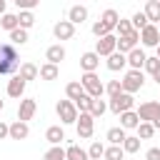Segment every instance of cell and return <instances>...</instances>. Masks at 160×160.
Returning a JSON list of instances; mask_svg holds the SVG:
<instances>
[{
    "label": "cell",
    "instance_id": "cell-47",
    "mask_svg": "<svg viewBox=\"0 0 160 160\" xmlns=\"http://www.w3.org/2000/svg\"><path fill=\"white\" fill-rule=\"evenodd\" d=\"M152 128H155V130H160V115H158V118L152 120Z\"/></svg>",
    "mask_w": 160,
    "mask_h": 160
},
{
    "label": "cell",
    "instance_id": "cell-34",
    "mask_svg": "<svg viewBox=\"0 0 160 160\" xmlns=\"http://www.w3.org/2000/svg\"><path fill=\"white\" fill-rule=\"evenodd\" d=\"M130 25H132V30H138V32H140V30H142L145 25H150V22H148L145 12H142V10H138V12H135V15L130 18Z\"/></svg>",
    "mask_w": 160,
    "mask_h": 160
},
{
    "label": "cell",
    "instance_id": "cell-32",
    "mask_svg": "<svg viewBox=\"0 0 160 160\" xmlns=\"http://www.w3.org/2000/svg\"><path fill=\"white\" fill-rule=\"evenodd\" d=\"M102 155H105V145H102L100 140H92L90 148H88V158H90V160H100Z\"/></svg>",
    "mask_w": 160,
    "mask_h": 160
},
{
    "label": "cell",
    "instance_id": "cell-18",
    "mask_svg": "<svg viewBox=\"0 0 160 160\" xmlns=\"http://www.w3.org/2000/svg\"><path fill=\"white\" fill-rule=\"evenodd\" d=\"M85 20H88V8H85V5H72V8L68 10V22L82 25Z\"/></svg>",
    "mask_w": 160,
    "mask_h": 160
},
{
    "label": "cell",
    "instance_id": "cell-6",
    "mask_svg": "<svg viewBox=\"0 0 160 160\" xmlns=\"http://www.w3.org/2000/svg\"><path fill=\"white\" fill-rule=\"evenodd\" d=\"M75 130H78V138H80V140L92 138V132H95V118H92L90 112H78Z\"/></svg>",
    "mask_w": 160,
    "mask_h": 160
},
{
    "label": "cell",
    "instance_id": "cell-9",
    "mask_svg": "<svg viewBox=\"0 0 160 160\" xmlns=\"http://www.w3.org/2000/svg\"><path fill=\"white\" fill-rule=\"evenodd\" d=\"M140 42L145 48H158L160 45V32H158V25H145L140 30Z\"/></svg>",
    "mask_w": 160,
    "mask_h": 160
},
{
    "label": "cell",
    "instance_id": "cell-19",
    "mask_svg": "<svg viewBox=\"0 0 160 160\" xmlns=\"http://www.w3.org/2000/svg\"><path fill=\"white\" fill-rule=\"evenodd\" d=\"M18 75H20L25 82H30V80H38V78H40V70H38V65H35V62H20Z\"/></svg>",
    "mask_w": 160,
    "mask_h": 160
},
{
    "label": "cell",
    "instance_id": "cell-41",
    "mask_svg": "<svg viewBox=\"0 0 160 160\" xmlns=\"http://www.w3.org/2000/svg\"><path fill=\"white\" fill-rule=\"evenodd\" d=\"M105 92H108L110 98H115V95H120V92H122V85H120V80H110V82L105 85Z\"/></svg>",
    "mask_w": 160,
    "mask_h": 160
},
{
    "label": "cell",
    "instance_id": "cell-33",
    "mask_svg": "<svg viewBox=\"0 0 160 160\" xmlns=\"http://www.w3.org/2000/svg\"><path fill=\"white\" fill-rule=\"evenodd\" d=\"M35 25V15L32 12H18V28L20 30H30Z\"/></svg>",
    "mask_w": 160,
    "mask_h": 160
},
{
    "label": "cell",
    "instance_id": "cell-21",
    "mask_svg": "<svg viewBox=\"0 0 160 160\" xmlns=\"http://www.w3.org/2000/svg\"><path fill=\"white\" fill-rule=\"evenodd\" d=\"M45 140H48L50 145H60V142L65 140V130H62V125H50V128L45 130Z\"/></svg>",
    "mask_w": 160,
    "mask_h": 160
},
{
    "label": "cell",
    "instance_id": "cell-36",
    "mask_svg": "<svg viewBox=\"0 0 160 160\" xmlns=\"http://www.w3.org/2000/svg\"><path fill=\"white\" fill-rule=\"evenodd\" d=\"M92 35L100 40V38H105V35H112V30H110L102 20H98V22H92Z\"/></svg>",
    "mask_w": 160,
    "mask_h": 160
},
{
    "label": "cell",
    "instance_id": "cell-7",
    "mask_svg": "<svg viewBox=\"0 0 160 160\" xmlns=\"http://www.w3.org/2000/svg\"><path fill=\"white\" fill-rule=\"evenodd\" d=\"M135 112H138L140 122H152V120L160 115V102H158V100H145V102H140V108H138Z\"/></svg>",
    "mask_w": 160,
    "mask_h": 160
},
{
    "label": "cell",
    "instance_id": "cell-38",
    "mask_svg": "<svg viewBox=\"0 0 160 160\" xmlns=\"http://www.w3.org/2000/svg\"><path fill=\"white\" fill-rule=\"evenodd\" d=\"M42 160H65V150H62L60 145H52V148L42 155Z\"/></svg>",
    "mask_w": 160,
    "mask_h": 160
},
{
    "label": "cell",
    "instance_id": "cell-24",
    "mask_svg": "<svg viewBox=\"0 0 160 160\" xmlns=\"http://www.w3.org/2000/svg\"><path fill=\"white\" fill-rule=\"evenodd\" d=\"M105 65H108V70L118 72V70H122V68L128 65V60H125V55H122V52H118V50H115V52H112V55L105 60Z\"/></svg>",
    "mask_w": 160,
    "mask_h": 160
},
{
    "label": "cell",
    "instance_id": "cell-30",
    "mask_svg": "<svg viewBox=\"0 0 160 160\" xmlns=\"http://www.w3.org/2000/svg\"><path fill=\"white\" fill-rule=\"evenodd\" d=\"M100 20L110 28V30H115V25H118V20H120V15H118V10H112V8H108L102 15H100Z\"/></svg>",
    "mask_w": 160,
    "mask_h": 160
},
{
    "label": "cell",
    "instance_id": "cell-35",
    "mask_svg": "<svg viewBox=\"0 0 160 160\" xmlns=\"http://www.w3.org/2000/svg\"><path fill=\"white\" fill-rule=\"evenodd\" d=\"M135 130H138V138H140V140H150V138L155 135V128H152V122H140Z\"/></svg>",
    "mask_w": 160,
    "mask_h": 160
},
{
    "label": "cell",
    "instance_id": "cell-3",
    "mask_svg": "<svg viewBox=\"0 0 160 160\" xmlns=\"http://www.w3.org/2000/svg\"><path fill=\"white\" fill-rule=\"evenodd\" d=\"M120 85H122V92H128V95L138 92V90L145 85V75H142V70H128L125 78L120 80Z\"/></svg>",
    "mask_w": 160,
    "mask_h": 160
},
{
    "label": "cell",
    "instance_id": "cell-40",
    "mask_svg": "<svg viewBox=\"0 0 160 160\" xmlns=\"http://www.w3.org/2000/svg\"><path fill=\"white\" fill-rule=\"evenodd\" d=\"M115 30H118V35H120V38H125V35H130V32H132V25H130V20H122V18H120V20H118V25H115Z\"/></svg>",
    "mask_w": 160,
    "mask_h": 160
},
{
    "label": "cell",
    "instance_id": "cell-10",
    "mask_svg": "<svg viewBox=\"0 0 160 160\" xmlns=\"http://www.w3.org/2000/svg\"><path fill=\"white\" fill-rule=\"evenodd\" d=\"M138 40H140V32H138V30H132L130 35H125V38H118V42H115V50H118V52H122V55H128L130 50H135V48H138Z\"/></svg>",
    "mask_w": 160,
    "mask_h": 160
},
{
    "label": "cell",
    "instance_id": "cell-51",
    "mask_svg": "<svg viewBox=\"0 0 160 160\" xmlns=\"http://www.w3.org/2000/svg\"><path fill=\"white\" fill-rule=\"evenodd\" d=\"M158 32H160V25H158Z\"/></svg>",
    "mask_w": 160,
    "mask_h": 160
},
{
    "label": "cell",
    "instance_id": "cell-16",
    "mask_svg": "<svg viewBox=\"0 0 160 160\" xmlns=\"http://www.w3.org/2000/svg\"><path fill=\"white\" fill-rule=\"evenodd\" d=\"M125 60H128V65H130V70H142V65H145V60H148V55L140 50V48H135V50H130L128 55H125Z\"/></svg>",
    "mask_w": 160,
    "mask_h": 160
},
{
    "label": "cell",
    "instance_id": "cell-22",
    "mask_svg": "<svg viewBox=\"0 0 160 160\" xmlns=\"http://www.w3.org/2000/svg\"><path fill=\"white\" fill-rule=\"evenodd\" d=\"M65 95H68V100H70V102H78V100L85 95V90H82L80 80H72V82H68V85H65Z\"/></svg>",
    "mask_w": 160,
    "mask_h": 160
},
{
    "label": "cell",
    "instance_id": "cell-20",
    "mask_svg": "<svg viewBox=\"0 0 160 160\" xmlns=\"http://www.w3.org/2000/svg\"><path fill=\"white\" fill-rule=\"evenodd\" d=\"M28 135H30L28 122H20V120H12L10 122V140H25Z\"/></svg>",
    "mask_w": 160,
    "mask_h": 160
},
{
    "label": "cell",
    "instance_id": "cell-28",
    "mask_svg": "<svg viewBox=\"0 0 160 160\" xmlns=\"http://www.w3.org/2000/svg\"><path fill=\"white\" fill-rule=\"evenodd\" d=\"M38 70H40V78H42V80H58V75H60V70H58V65H50V62H45V65H40Z\"/></svg>",
    "mask_w": 160,
    "mask_h": 160
},
{
    "label": "cell",
    "instance_id": "cell-48",
    "mask_svg": "<svg viewBox=\"0 0 160 160\" xmlns=\"http://www.w3.org/2000/svg\"><path fill=\"white\" fill-rule=\"evenodd\" d=\"M152 80H155V82H158V85H160V68H158V72H155V75H152Z\"/></svg>",
    "mask_w": 160,
    "mask_h": 160
},
{
    "label": "cell",
    "instance_id": "cell-2",
    "mask_svg": "<svg viewBox=\"0 0 160 160\" xmlns=\"http://www.w3.org/2000/svg\"><path fill=\"white\" fill-rule=\"evenodd\" d=\"M80 85H82L85 95H90V98H102V92H105V85L98 78V72H82Z\"/></svg>",
    "mask_w": 160,
    "mask_h": 160
},
{
    "label": "cell",
    "instance_id": "cell-25",
    "mask_svg": "<svg viewBox=\"0 0 160 160\" xmlns=\"http://www.w3.org/2000/svg\"><path fill=\"white\" fill-rule=\"evenodd\" d=\"M65 160H90V158H88V150H82L80 145H70L65 148Z\"/></svg>",
    "mask_w": 160,
    "mask_h": 160
},
{
    "label": "cell",
    "instance_id": "cell-15",
    "mask_svg": "<svg viewBox=\"0 0 160 160\" xmlns=\"http://www.w3.org/2000/svg\"><path fill=\"white\" fill-rule=\"evenodd\" d=\"M142 12H145V18H148L150 25H160V0H148L145 8H142Z\"/></svg>",
    "mask_w": 160,
    "mask_h": 160
},
{
    "label": "cell",
    "instance_id": "cell-42",
    "mask_svg": "<svg viewBox=\"0 0 160 160\" xmlns=\"http://www.w3.org/2000/svg\"><path fill=\"white\" fill-rule=\"evenodd\" d=\"M90 102H92V98H90V95H82V98L75 102L78 112H90Z\"/></svg>",
    "mask_w": 160,
    "mask_h": 160
},
{
    "label": "cell",
    "instance_id": "cell-29",
    "mask_svg": "<svg viewBox=\"0 0 160 160\" xmlns=\"http://www.w3.org/2000/svg\"><path fill=\"white\" fill-rule=\"evenodd\" d=\"M105 110H108V102H105L102 98H92V102H90V115H92V118H102Z\"/></svg>",
    "mask_w": 160,
    "mask_h": 160
},
{
    "label": "cell",
    "instance_id": "cell-8",
    "mask_svg": "<svg viewBox=\"0 0 160 160\" xmlns=\"http://www.w3.org/2000/svg\"><path fill=\"white\" fill-rule=\"evenodd\" d=\"M35 112H38V102L32 98H22L20 105H18V120L20 122H28V120H32Z\"/></svg>",
    "mask_w": 160,
    "mask_h": 160
},
{
    "label": "cell",
    "instance_id": "cell-11",
    "mask_svg": "<svg viewBox=\"0 0 160 160\" xmlns=\"http://www.w3.org/2000/svg\"><path fill=\"white\" fill-rule=\"evenodd\" d=\"M115 42H118L115 35H105V38H100V40L95 42V52H98V58H110V55L115 52Z\"/></svg>",
    "mask_w": 160,
    "mask_h": 160
},
{
    "label": "cell",
    "instance_id": "cell-12",
    "mask_svg": "<svg viewBox=\"0 0 160 160\" xmlns=\"http://www.w3.org/2000/svg\"><path fill=\"white\" fill-rule=\"evenodd\" d=\"M52 35H55V40H70L75 35V25L68 22V20H58L52 25Z\"/></svg>",
    "mask_w": 160,
    "mask_h": 160
},
{
    "label": "cell",
    "instance_id": "cell-5",
    "mask_svg": "<svg viewBox=\"0 0 160 160\" xmlns=\"http://www.w3.org/2000/svg\"><path fill=\"white\" fill-rule=\"evenodd\" d=\"M55 112H58V118H60L62 125H75V120H78V108L70 100H58Z\"/></svg>",
    "mask_w": 160,
    "mask_h": 160
},
{
    "label": "cell",
    "instance_id": "cell-43",
    "mask_svg": "<svg viewBox=\"0 0 160 160\" xmlns=\"http://www.w3.org/2000/svg\"><path fill=\"white\" fill-rule=\"evenodd\" d=\"M158 68H160V60H158V58H148V60H145V65H142V70H145V72H150V75H155V72H158Z\"/></svg>",
    "mask_w": 160,
    "mask_h": 160
},
{
    "label": "cell",
    "instance_id": "cell-17",
    "mask_svg": "<svg viewBox=\"0 0 160 160\" xmlns=\"http://www.w3.org/2000/svg\"><path fill=\"white\" fill-rule=\"evenodd\" d=\"M25 85H28V82H25L20 75H12V78L8 80V95L20 100V98H22V92H25Z\"/></svg>",
    "mask_w": 160,
    "mask_h": 160
},
{
    "label": "cell",
    "instance_id": "cell-4",
    "mask_svg": "<svg viewBox=\"0 0 160 160\" xmlns=\"http://www.w3.org/2000/svg\"><path fill=\"white\" fill-rule=\"evenodd\" d=\"M132 108H135V98L128 95V92H120V95L110 98V102H108V110L115 112V115H122V112H128Z\"/></svg>",
    "mask_w": 160,
    "mask_h": 160
},
{
    "label": "cell",
    "instance_id": "cell-13",
    "mask_svg": "<svg viewBox=\"0 0 160 160\" xmlns=\"http://www.w3.org/2000/svg\"><path fill=\"white\" fill-rule=\"evenodd\" d=\"M65 55H68V52H65V48H62L60 42H55V45H50V48L45 50V60H48L50 65H60V62L65 60Z\"/></svg>",
    "mask_w": 160,
    "mask_h": 160
},
{
    "label": "cell",
    "instance_id": "cell-45",
    "mask_svg": "<svg viewBox=\"0 0 160 160\" xmlns=\"http://www.w3.org/2000/svg\"><path fill=\"white\" fill-rule=\"evenodd\" d=\"M5 138H10V125L0 120V140H5Z\"/></svg>",
    "mask_w": 160,
    "mask_h": 160
},
{
    "label": "cell",
    "instance_id": "cell-37",
    "mask_svg": "<svg viewBox=\"0 0 160 160\" xmlns=\"http://www.w3.org/2000/svg\"><path fill=\"white\" fill-rule=\"evenodd\" d=\"M122 155H125V152H122L120 145H110V148H105V155H102V158H105V160H122Z\"/></svg>",
    "mask_w": 160,
    "mask_h": 160
},
{
    "label": "cell",
    "instance_id": "cell-1",
    "mask_svg": "<svg viewBox=\"0 0 160 160\" xmlns=\"http://www.w3.org/2000/svg\"><path fill=\"white\" fill-rule=\"evenodd\" d=\"M20 55L12 42H0V75H18Z\"/></svg>",
    "mask_w": 160,
    "mask_h": 160
},
{
    "label": "cell",
    "instance_id": "cell-50",
    "mask_svg": "<svg viewBox=\"0 0 160 160\" xmlns=\"http://www.w3.org/2000/svg\"><path fill=\"white\" fill-rule=\"evenodd\" d=\"M2 108H5V102H2V100H0V112H2Z\"/></svg>",
    "mask_w": 160,
    "mask_h": 160
},
{
    "label": "cell",
    "instance_id": "cell-46",
    "mask_svg": "<svg viewBox=\"0 0 160 160\" xmlns=\"http://www.w3.org/2000/svg\"><path fill=\"white\" fill-rule=\"evenodd\" d=\"M5 8H8V2H5V0H0V18L5 15Z\"/></svg>",
    "mask_w": 160,
    "mask_h": 160
},
{
    "label": "cell",
    "instance_id": "cell-23",
    "mask_svg": "<svg viewBox=\"0 0 160 160\" xmlns=\"http://www.w3.org/2000/svg\"><path fill=\"white\" fill-rule=\"evenodd\" d=\"M138 125H140V118H138L135 110H128V112L120 115V128H122V130H135Z\"/></svg>",
    "mask_w": 160,
    "mask_h": 160
},
{
    "label": "cell",
    "instance_id": "cell-14",
    "mask_svg": "<svg viewBox=\"0 0 160 160\" xmlns=\"http://www.w3.org/2000/svg\"><path fill=\"white\" fill-rule=\"evenodd\" d=\"M98 65H100V58H98V52H95V50H90V52H82V55H80V68H82V72H95V70H98Z\"/></svg>",
    "mask_w": 160,
    "mask_h": 160
},
{
    "label": "cell",
    "instance_id": "cell-39",
    "mask_svg": "<svg viewBox=\"0 0 160 160\" xmlns=\"http://www.w3.org/2000/svg\"><path fill=\"white\" fill-rule=\"evenodd\" d=\"M10 40H12V45H25L28 42V30H12L10 32Z\"/></svg>",
    "mask_w": 160,
    "mask_h": 160
},
{
    "label": "cell",
    "instance_id": "cell-31",
    "mask_svg": "<svg viewBox=\"0 0 160 160\" xmlns=\"http://www.w3.org/2000/svg\"><path fill=\"white\" fill-rule=\"evenodd\" d=\"M0 28H2V30H8V32L18 30V15H12V12H5V15L0 18Z\"/></svg>",
    "mask_w": 160,
    "mask_h": 160
},
{
    "label": "cell",
    "instance_id": "cell-49",
    "mask_svg": "<svg viewBox=\"0 0 160 160\" xmlns=\"http://www.w3.org/2000/svg\"><path fill=\"white\" fill-rule=\"evenodd\" d=\"M155 50H158V55H155V58H158V60H160V45H158V48H155Z\"/></svg>",
    "mask_w": 160,
    "mask_h": 160
},
{
    "label": "cell",
    "instance_id": "cell-27",
    "mask_svg": "<svg viewBox=\"0 0 160 160\" xmlns=\"http://www.w3.org/2000/svg\"><path fill=\"white\" fill-rule=\"evenodd\" d=\"M140 142H142V140H140L138 135H128V138L122 140V145H120V148H122V152H130V155H132V152H138V150H140Z\"/></svg>",
    "mask_w": 160,
    "mask_h": 160
},
{
    "label": "cell",
    "instance_id": "cell-26",
    "mask_svg": "<svg viewBox=\"0 0 160 160\" xmlns=\"http://www.w3.org/2000/svg\"><path fill=\"white\" fill-rule=\"evenodd\" d=\"M105 138H108V142H110V145H122V140L128 138V132H125L122 128H110Z\"/></svg>",
    "mask_w": 160,
    "mask_h": 160
},
{
    "label": "cell",
    "instance_id": "cell-44",
    "mask_svg": "<svg viewBox=\"0 0 160 160\" xmlns=\"http://www.w3.org/2000/svg\"><path fill=\"white\" fill-rule=\"evenodd\" d=\"M145 160H160V148H150L145 152Z\"/></svg>",
    "mask_w": 160,
    "mask_h": 160
}]
</instances>
